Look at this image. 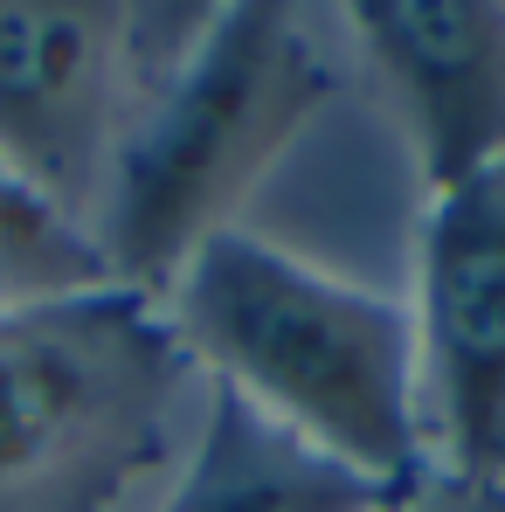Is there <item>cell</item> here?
I'll use <instances>...</instances> for the list:
<instances>
[{
	"mask_svg": "<svg viewBox=\"0 0 505 512\" xmlns=\"http://www.w3.org/2000/svg\"><path fill=\"white\" fill-rule=\"evenodd\" d=\"M160 305L201 381L243 395L256 416L388 492L429 478L416 319L402 298L229 229Z\"/></svg>",
	"mask_w": 505,
	"mask_h": 512,
	"instance_id": "1",
	"label": "cell"
},
{
	"mask_svg": "<svg viewBox=\"0 0 505 512\" xmlns=\"http://www.w3.org/2000/svg\"><path fill=\"white\" fill-rule=\"evenodd\" d=\"M326 97L333 63L298 7H208L132 111V132L97 194L90 243L111 284L167 298L215 236L243 229L250 194L277 173Z\"/></svg>",
	"mask_w": 505,
	"mask_h": 512,
	"instance_id": "2",
	"label": "cell"
},
{
	"mask_svg": "<svg viewBox=\"0 0 505 512\" xmlns=\"http://www.w3.org/2000/svg\"><path fill=\"white\" fill-rule=\"evenodd\" d=\"M208 381L125 284L0 305V512H125L187 450Z\"/></svg>",
	"mask_w": 505,
	"mask_h": 512,
	"instance_id": "3",
	"label": "cell"
},
{
	"mask_svg": "<svg viewBox=\"0 0 505 512\" xmlns=\"http://www.w3.org/2000/svg\"><path fill=\"white\" fill-rule=\"evenodd\" d=\"M208 7L0 0V167L90 236L97 194Z\"/></svg>",
	"mask_w": 505,
	"mask_h": 512,
	"instance_id": "4",
	"label": "cell"
},
{
	"mask_svg": "<svg viewBox=\"0 0 505 512\" xmlns=\"http://www.w3.org/2000/svg\"><path fill=\"white\" fill-rule=\"evenodd\" d=\"M409 319L429 471L505 485V160L429 194Z\"/></svg>",
	"mask_w": 505,
	"mask_h": 512,
	"instance_id": "5",
	"label": "cell"
},
{
	"mask_svg": "<svg viewBox=\"0 0 505 512\" xmlns=\"http://www.w3.org/2000/svg\"><path fill=\"white\" fill-rule=\"evenodd\" d=\"M367 63L395 90L429 194L505 160V7L499 0H360L346 7Z\"/></svg>",
	"mask_w": 505,
	"mask_h": 512,
	"instance_id": "6",
	"label": "cell"
},
{
	"mask_svg": "<svg viewBox=\"0 0 505 512\" xmlns=\"http://www.w3.org/2000/svg\"><path fill=\"white\" fill-rule=\"evenodd\" d=\"M402 492L346 471L339 457L312 450L305 436L256 416L243 395H201L194 436L173 464L153 512H388Z\"/></svg>",
	"mask_w": 505,
	"mask_h": 512,
	"instance_id": "7",
	"label": "cell"
},
{
	"mask_svg": "<svg viewBox=\"0 0 505 512\" xmlns=\"http://www.w3.org/2000/svg\"><path fill=\"white\" fill-rule=\"evenodd\" d=\"M90 284H111L97 243L0 167V305L63 298V291H90Z\"/></svg>",
	"mask_w": 505,
	"mask_h": 512,
	"instance_id": "8",
	"label": "cell"
},
{
	"mask_svg": "<svg viewBox=\"0 0 505 512\" xmlns=\"http://www.w3.org/2000/svg\"><path fill=\"white\" fill-rule=\"evenodd\" d=\"M388 512H505V485L429 471V478H422V485H409V492H402Z\"/></svg>",
	"mask_w": 505,
	"mask_h": 512,
	"instance_id": "9",
	"label": "cell"
}]
</instances>
